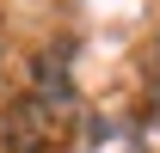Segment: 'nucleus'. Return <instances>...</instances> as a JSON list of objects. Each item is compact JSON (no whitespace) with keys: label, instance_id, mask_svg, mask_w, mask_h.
I'll return each instance as SVG.
<instances>
[{"label":"nucleus","instance_id":"nucleus-1","mask_svg":"<svg viewBox=\"0 0 160 153\" xmlns=\"http://www.w3.org/2000/svg\"><path fill=\"white\" fill-rule=\"evenodd\" d=\"M56 98H25L19 110L6 116V129H0V141H6V153H49L56 147Z\"/></svg>","mask_w":160,"mask_h":153}]
</instances>
